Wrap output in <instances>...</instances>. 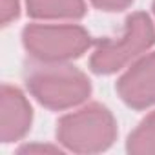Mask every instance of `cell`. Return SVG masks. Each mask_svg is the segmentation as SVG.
<instances>
[{"label":"cell","mask_w":155,"mask_h":155,"mask_svg":"<svg viewBox=\"0 0 155 155\" xmlns=\"http://www.w3.org/2000/svg\"><path fill=\"white\" fill-rule=\"evenodd\" d=\"M20 153H62L64 148L60 146H53V144H40V142H31L26 144L18 150Z\"/></svg>","instance_id":"11"},{"label":"cell","mask_w":155,"mask_h":155,"mask_svg":"<svg viewBox=\"0 0 155 155\" xmlns=\"http://www.w3.org/2000/svg\"><path fill=\"white\" fill-rule=\"evenodd\" d=\"M33 122V110L22 90L4 84L0 90V139L4 144L24 139Z\"/></svg>","instance_id":"6"},{"label":"cell","mask_w":155,"mask_h":155,"mask_svg":"<svg viewBox=\"0 0 155 155\" xmlns=\"http://www.w3.org/2000/svg\"><path fill=\"white\" fill-rule=\"evenodd\" d=\"M28 15L44 22H73L86 15L84 0H26Z\"/></svg>","instance_id":"7"},{"label":"cell","mask_w":155,"mask_h":155,"mask_svg":"<svg viewBox=\"0 0 155 155\" xmlns=\"http://www.w3.org/2000/svg\"><path fill=\"white\" fill-rule=\"evenodd\" d=\"M91 6H95L101 11H122L133 4V0H90Z\"/></svg>","instance_id":"10"},{"label":"cell","mask_w":155,"mask_h":155,"mask_svg":"<svg viewBox=\"0 0 155 155\" xmlns=\"http://www.w3.org/2000/svg\"><path fill=\"white\" fill-rule=\"evenodd\" d=\"M117 139V120L113 113L99 104L90 102L66 113L57 122L58 144L73 153H101Z\"/></svg>","instance_id":"3"},{"label":"cell","mask_w":155,"mask_h":155,"mask_svg":"<svg viewBox=\"0 0 155 155\" xmlns=\"http://www.w3.org/2000/svg\"><path fill=\"white\" fill-rule=\"evenodd\" d=\"M0 15H2V26H9L20 15V0H0Z\"/></svg>","instance_id":"9"},{"label":"cell","mask_w":155,"mask_h":155,"mask_svg":"<svg viewBox=\"0 0 155 155\" xmlns=\"http://www.w3.org/2000/svg\"><path fill=\"white\" fill-rule=\"evenodd\" d=\"M115 90L120 101L133 110L155 106V51H148L130 64L119 77Z\"/></svg>","instance_id":"5"},{"label":"cell","mask_w":155,"mask_h":155,"mask_svg":"<svg viewBox=\"0 0 155 155\" xmlns=\"http://www.w3.org/2000/svg\"><path fill=\"white\" fill-rule=\"evenodd\" d=\"M126 151L133 155H155V111L148 113L128 135Z\"/></svg>","instance_id":"8"},{"label":"cell","mask_w":155,"mask_h":155,"mask_svg":"<svg viewBox=\"0 0 155 155\" xmlns=\"http://www.w3.org/2000/svg\"><path fill=\"white\" fill-rule=\"evenodd\" d=\"M153 15H155V0H153Z\"/></svg>","instance_id":"12"},{"label":"cell","mask_w":155,"mask_h":155,"mask_svg":"<svg viewBox=\"0 0 155 155\" xmlns=\"http://www.w3.org/2000/svg\"><path fill=\"white\" fill-rule=\"evenodd\" d=\"M93 44L91 35L79 24L35 22L22 29V46L37 62H71Z\"/></svg>","instance_id":"4"},{"label":"cell","mask_w":155,"mask_h":155,"mask_svg":"<svg viewBox=\"0 0 155 155\" xmlns=\"http://www.w3.org/2000/svg\"><path fill=\"white\" fill-rule=\"evenodd\" d=\"M24 82L31 97L51 111L79 108L91 95L88 75L69 62H37L29 58Z\"/></svg>","instance_id":"1"},{"label":"cell","mask_w":155,"mask_h":155,"mask_svg":"<svg viewBox=\"0 0 155 155\" xmlns=\"http://www.w3.org/2000/svg\"><path fill=\"white\" fill-rule=\"evenodd\" d=\"M153 44L155 26L151 17L135 11L126 17L119 35L95 42L90 57V69L97 75H113L146 55Z\"/></svg>","instance_id":"2"}]
</instances>
